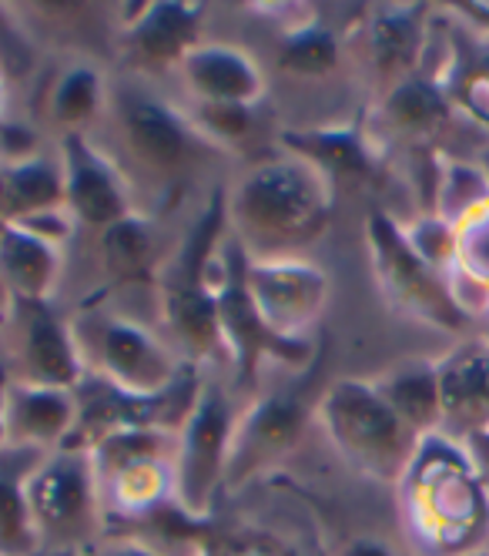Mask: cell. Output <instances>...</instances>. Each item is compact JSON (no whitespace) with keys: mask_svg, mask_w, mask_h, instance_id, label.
<instances>
[{"mask_svg":"<svg viewBox=\"0 0 489 556\" xmlns=\"http://www.w3.org/2000/svg\"><path fill=\"white\" fill-rule=\"evenodd\" d=\"M88 141L128 181L138 208L158 218H188L191 198L212 194L235 172L165 85L121 71L111 74L104 114Z\"/></svg>","mask_w":489,"mask_h":556,"instance_id":"cell-1","label":"cell"},{"mask_svg":"<svg viewBox=\"0 0 489 556\" xmlns=\"http://www.w3.org/2000/svg\"><path fill=\"white\" fill-rule=\"evenodd\" d=\"M225 231L252 262L309 258L336 212V188L309 157L275 148L238 165L222 188Z\"/></svg>","mask_w":489,"mask_h":556,"instance_id":"cell-2","label":"cell"},{"mask_svg":"<svg viewBox=\"0 0 489 556\" xmlns=\"http://www.w3.org/2000/svg\"><path fill=\"white\" fill-rule=\"evenodd\" d=\"M322 389L318 363L312 359L302 369H281L278 379L265 376L252 395H244L231 435L225 503L292 472L305 446L318 440Z\"/></svg>","mask_w":489,"mask_h":556,"instance_id":"cell-3","label":"cell"},{"mask_svg":"<svg viewBox=\"0 0 489 556\" xmlns=\"http://www.w3.org/2000/svg\"><path fill=\"white\" fill-rule=\"evenodd\" d=\"M67 312L85 376L121 395L161 400L198 376L158 332L151 312L135 308V302L91 299Z\"/></svg>","mask_w":489,"mask_h":556,"instance_id":"cell-4","label":"cell"},{"mask_svg":"<svg viewBox=\"0 0 489 556\" xmlns=\"http://www.w3.org/2000/svg\"><path fill=\"white\" fill-rule=\"evenodd\" d=\"M244 395L228 372H205L191 409L178 426L175 446V509L198 523H212L225 503L231 435Z\"/></svg>","mask_w":489,"mask_h":556,"instance_id":"cell-5","label":"cell"},{"mask_svg":"<svg viewBox=\"0 0 489 556\" xmlns=\"http://www.w3.org/2000/svg\"><path fill=\"white\" fill-rule=\"evenodd\" d=\"M178 429L121 426L88 443L108 530L131 527L175 506Z\"/></svg>","mask_w":489,"mask_h":556,"instance_id":"cell-6","label":"cell"},{"mask_svg":"<svg viewBox=\"0 0 489 556\" xmlns=\"http://www.w3.org/2000/svg\"><path fill=\"white\" fill-rule=\"evenodd\" d=\"M30 523L40 556H77L108 533L98 476L88 446H61L27 480Z\"/></svg>","mask_w":489,"mask_h":556,"instance_id":"cell-7","label":"cell"},{"mask_svg":"<svg viewBox=\"0 0 489 556\" xmlns=\"http://www.w3.org/2000/svg\"><path fill=\"white\" fill-rule=\"evenodd\" d=\"M399 413L373 382L339 379L322 389L318 440L355 472L399 480L410 459V435Z\"/></svg>","mask_w":489,"mask_h":556,"instance_id":"cell-8","label":"cell"},{"mask_svg":"<svg viewBox=\"0 0 489 556\" xmlns=\"http://www.w3.org/2000/svg\"><path fill=\"white\" fill-rule=\"evenodd\" d=\"M241 282L262 329L289 345H312L325 305L333 295V278L312 258H268L252 262L241 252Z\"/></svg>","mask_w":489,"mask_h":556,"instance_id":"cell-9","label":"cell"},{"mask_svg":"<svg viewBox=\"0 0 489 556\" xmlns=\"http://www.w3.org/2000/svg\"><path fill=\"white\" fill-rule=\"evenodd\" d=\"M131 11L135 14H117L111 67L168 85L181 58L209 34V8L185 0H148Z\"/></svg>","mask_w":489,"mask_h":556,"instance_id":"cell-10","label":"cell"},{"mask_svg":"<svg viewBox=\"0 0 489 556\" xmlns=\"http://www.w3.org/2000/svg\"><path fill=\"white\" fill-rule=\"evenodd\" d=\"M0 363L8 366L11 379L51 389H77L85 382V366L77 355L67 305H14L4 336H0Z\"/></svg>","mask_w":489,"mask_h":556,"instance_id":"cell-11","label":"cell"},{"mask_svg":"<svg viewBox=\"0 0 489 556\" xmlns=\"http://www.w3.org/2000/svg\"><path fill=\"white\" fill-rule=\"evenodd\" d=\"M181 104H272L262 54L235 37L205 34L165 85Z\"/></svg>","mask_w":489,"mask_h":556,"instance_id":"cell-12","label":"cell"},{"mask_svg":"<svg viewBox=\"0 0 489 556\" xmlns=\"http://www.w3.org/2000/svg\"><path fill=\"white\" fill-rule=\"evenodd\" d=\"M114 67L98 58H58L30 98L27 122L51 141L91 135L104 114Z\"/></svg>","mask_w":489,"mask_h":556,"instance_id":"cell-13","label":"cell"},{"mask_svg":"<svg viewBox=\"0 0 489 556\" xmlns=\"http://www.w3.org/2000/svg\"><path fill=\"white\" fill-rule=\"evenodd\" d=\"M58 148L64 165V212L77 235H98L141 212L128 181L85 135L61 138Z\"/></svg>","mask_w":489,"mask_h":556,"instance_id":"cell-14","label":"cell"},{"mask_svg":"<svg viewBox=\"0 0 489 556\" xmlns=\"http://www.w3.org/2000/svg\"><path fill=\"white\" fill-rule=\"evenodd\" d=\"M405 509H410V523L429 546L450 549L476 523V493L460 466L442 456H423L410 472Z\"/></svg>","mask_w":489,"mask_h":556,"instance_id":"cell-15","label":"cell"},{"mask_svg":"<svg viewBox=\"0 0 489 556\" xmlns=\"http://www.w3.org/2000/svg\"><path fill=\"white\" fill-rule=\"evenodd\" d=\"M262 61L268 71L272 91L285 85L296 94H305V88L339 77V71L349 64V54H346V37L339 30L322 24L318 17L302 14L278 24Z\"/></svg>","mask_w":489,"mask_h":556,"instance_id":"cell-16","label":"cell"},{"mask_svg":"<svg viewBox=\"0 0 489 556\" xmlns=\"http://www.w3.org/2000/svg\"><path fill=\"white\" fill-rule=\"evenodd\" d=\"M80 422L77 389L34 386L8 376L4 386V435L8 446L54 453L71 446Z\"/></svg>","mask_w":489,"mask_h":556,"instance_id":"cell-17","label":"cell"},{"mask_svg":"<svg viewBox=\"0 0 489 556\" xmlns=\"http://www.w3.org/2000/svg\"><path fill=\"white\" fill-rule=\"evenodd\" d=\"M71 249L27 225H0V289L14 305L61 302Z\"/></svg>","mask_w":489,"mask_h":556,"instance_id":"cell-18","label":"cell"},{"mask_svg":"<svg viewBox=\"0 0 489 556\" xmlns=\"http://www.w3.org/2000/svg\"><path fill=\"white\" fill-rule=\"evenodd\" d=\"M299 503L302 496H296L292 509H255L231 520L218 513L205 556H322V546L305 536V506Z\"/></svg>","mask_w":489,"mask_h":556,"instance_id":"cell-19","label":"cell"},{"mask_svg":"<svg viewBox=\"0 0 489 556\" xmlns=\"http://www.w3.org/2000/svg\"><path fill=\"white\" fill-rule=\"evenodd\" d=\"M48 453L4 446L0 450V556H40L30 506L27 480Z\"/></svg>","mask_w":489,"mask_h":556,"instance_id":"cell-20","label":"cell"},{"mask_svg":"<svg viewBox=\"0 0 489 556\" xmlns=\"http://www.w3.org/2000/svg\"><path fill=\"white\" fill-rule=\"evenodd\" d=\"M346 41L352 48H365L369 71L376 67L379 74H396L413 64L419 48V27L410 14H379L365 21L362 30L349 34Z\"/></svg>","mask_w":489,"mask_h":556,"instance_id":"cell-21","label":"cell"},{"mask_svg":"<svg viewBox=\"0 0 489 556\" xmlns=\"http://www.w3.org/2000/svg\"><path fill=\"white\" fill-rule=\"evenodd\" d=\"M376 389L386 395V403L399 413V419L413 429L426 426L439 413V379L429 372H405Z\"/></svg>","mask_w":489,"mask_h":556,"instance_id":"cell-22","label":"cell"},{"mask_svg":"<svg viewBox=\"0 0 489 556\" xmlns=\"http://www.w3.org/2000/svg\"><path fill=\"white\" fill-rule=\"evenodd\" d=\"M386 111H389V117L399 128H429V125H436L439 117L446 114L439 91L432 85H426V81H405V85H399L389 94Z\"/></svg>","mask_w":489,"mask_h":556,"instance_id":"cell-23","label":"cell"},{"mask_svg":"<svg viewBox=\"0 0 489 556\" xmlns=\"http://www.w3.org/2000/svg\"><path fill=\"white\" fill-rule=\"evenodd\" d=\"M77 556H161L148 540H141L138 533L128 530H108L104 540H98L95 546H88Z\"/></svg>","mask_w":489,"mask_h":556,"instance_id":"cell-24","label":"cell"},{"mask_svg":"<svg viewBox=\"0 0 489 556\" xmlns=\"http://www.w3.org/2000/svg\"><path fill=\"white\" fill-rule=\"evenodd\" d=\"M333 556H396V549L379 536H349Z\"/></svg>","mask_w":489,"mask_h":556,"instance_id":"cell-25","label":"cell"},{"mask_svg":"<svg viewBox=\"0 0 489 556\" xmlns=\"http://www.w3.org/2000/svg\"><path fill=\"white\" fill-rule=\"evenodd\" d=\"M8 108H11V91H8V71L0 64V125L8 122Z\"/></svg>","mask_w":489,"mask_h":556,"instance_id":"cell-26","label":"cell"},{"mask_svg":"<svg viewBox=\"0 0 489 556\" xmlns=\"http://www.w3.org/2000/svg\"><path fill=\"white\" fill-rule=\"evenodd\" d=\"M4 386H8V366L0 363V450L8 446V435H4Z\"/></svg>","mask_w":489,"mask_h":556,"instance_id":"cell-27","label":"cell"}]
</instances>
